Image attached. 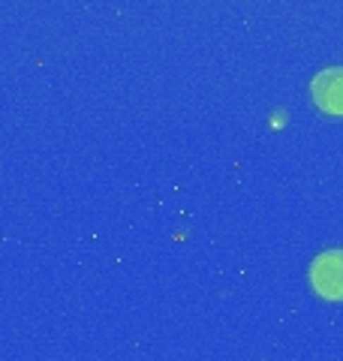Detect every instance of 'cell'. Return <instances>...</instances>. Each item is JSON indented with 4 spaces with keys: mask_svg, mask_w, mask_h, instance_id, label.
Returning <instances> with one entry per match:
<instances>
[{
    "mask_svg": "<svg viewBox=\"0 0 343 361\" xmlns=\"http://www.w3.org/2000/svg\"><path fill=\"white\" fill-rule=\"evenodd\" d=\"M311 286L319 298L343 301V250H325L313 259Z\"/></svg>",
    "mask_w": 343,
    "mask_h": 361,
    "instance_id": "obj_1",
    "label": "cell"
},
{
    "mask_svg": "<svg viewBox=\"0 0 343 361\" xmlns=\"http://www.w3.org/2000/svg\"><path fill=\"white\" fill-rule=\"evenodd\" d=\"M313 103L328 111V115H343V70L335 66V70H325L313 78L311 85Z\"/></svg>",
    "mask_w": 343,
    "mask_h": 361,
    "instance_id": "obj_2",
    "label": "cell"
}]
</instances>
